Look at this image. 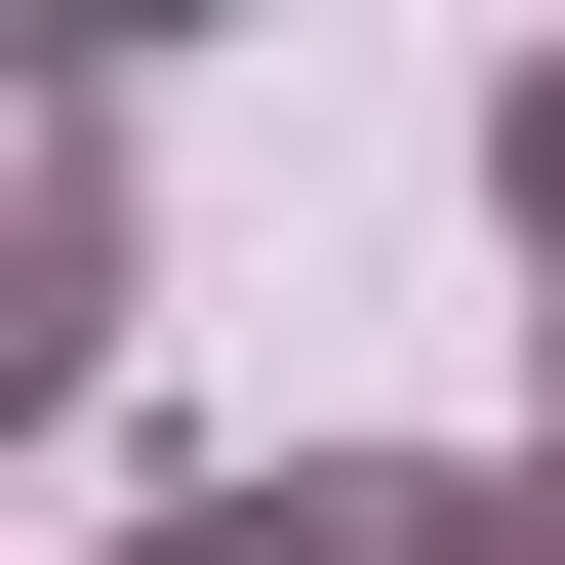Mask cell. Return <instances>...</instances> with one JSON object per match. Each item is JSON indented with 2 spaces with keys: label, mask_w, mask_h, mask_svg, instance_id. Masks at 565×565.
<instances>
[{
  "label": "cell",
  "mask_w": 565,
  "mask_h": 565,
  "mask_svg": "<svg viewBox=\"0 0 565 565\" xmlns=\"http://www.w3.org/2000/svg\"><path fill=\"white\" fill-rule=\"evenodd\" d=\"M82 364H121V82H41L0 121V445H41Z\"/></svg>",
  "instance_id": "1"
},
{
  "label": "cell",
  "mask_w": 565,
  "mask_h": 565,
  "mask_svg": "<svg viewBox=\"0 0 565 565\" xmlns=\"http://www.w3.org/2000/svg\"><path fill=\"white\" fill-rule=\"evenodd\" d=\"M484 202H525V282H565V41H525V82H484Z\"/></svg>",
  "instance_id": "3"
},
{
  "label": "cell",
  "mask_w": 565,
  "mask_h": 565,
  "mask_svg": "<svg viewBox=\"0 0 565 565\" xmlns=\"http://www.w3.org/2000/svg\"><path fill=\"white\" fill-rule=\"evenodd\" d=\"M121 565H484V484H404V445H202V484H121Z\"/></svg>",
  "instance_id": "2"
}]
</instances>
